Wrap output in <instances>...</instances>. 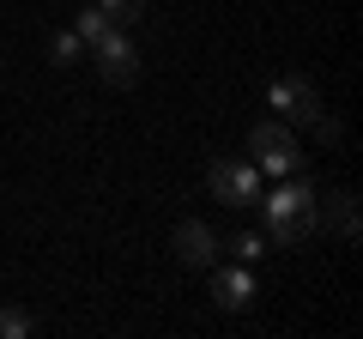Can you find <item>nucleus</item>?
<instances>
[{
	"mask_svg": "<svg viewBox=\"0 0 363 339\" xmlns=\"http://www.w3.org/2000/svg\"><path fill=\"white\" fill-rule=\"evenodd\" d=\"M255 206L267 212V236L279 248H297V243H309V236L321 230V188H315L303 170L297 176H279V188L260 194Z\"/></svg>",
	"mask_w": 363,
	"mask_h": 339,
	"instance_id": "f257e3e1",
	"label": "nucleus"
},
{
	"mask_svg": "<svg viewBox=\"0 0 363 339\" xmlns=\"http://www.w3.org/2000/svg\"><path fill=\"white\" fill-rule=\"evenodd\" d=\"M248 152H255V170L260 176H297V170H309V157H303V145H297V128L291 121H260L255 133H248Z\"/></svg>",
	"mask_w": 363,
	"mask_h": 339,
	"instance_id": "f03ea898",
	"label": "nucleus"
},
{
	"mask_svg": "<svg viewBox=\"0 0 363 339\" xmlns=\"http://www.w3.org/2000/svg\"><path fill=\"white\" fill-rule=\"evenodd\" d=\"M206 182H212V194H218L224 206H255V200L267 194V188H260V170H255V157H212Z\"/></svg>",
	"mask_w": 363,
	"mask_h": 339,
	"instance_id": "7ed1b4c3",
	"label": "nucleus"
},
{
	"mask_svg": "<svg viewBox=\"0 0 363 339\" xmlns=\"http://www.w3.org/2000/svg\"><path fill=\"white\" fill-rule=\"evenodd\" d=\"M267 104H272V116L291 121V128H309V121L321 116V91H315V79H303V73H279L272 91H267Z\"/></svg>",
	"mask_w": 363,
	"mask_h": 339,
	"instance_id": "20e7f679",
	"label": "nucleus"
},
{
	"mask_svg": "<svg viewBox=\"0 0 363 339\" xmlns=\"http://www.w3.org/2000/svg\"><path fill=\"white\" fill-rule=\"evenodd\" d=\"M91 49H97V73H104V85H133V79H140V49H133L128 30H104Z\"/></svg>",
	"mask_w": 363,
	"mask_h": 339,
	"instance_id": "39448f33",
	"label": "nucleus"
},
{
	"mask_svg": "<svg viewBox=\"0 0 363 339\" xmlns=\"http://www.w3.org/2000/svg\"><path fill=\"white\" fill-rule=\"evenodd\" d=\"M218 255H224V243H218L212 224H200V218H182L176 224V261L182 267H212Z\"/></svg>",
	"mask_w": 363,
	"mask_h": 339,
	"instance_id": "423d86ee",
	"label": "nucleus"
},
{
	"mask_svg": "<svg viewBox=\"0 0 363 339\" xmlns=\"http://www.w3.org/2000/svg\"><path fill=\"white\" fill-rule=\"evenodd\" d=\"M212 303H218V309H248V303H255V279H248V267H218L212 261Z\"/></svg>",
	"mask_w": 363,
	"mask_h": 339,
	"instance_id": "0eeeda50",
	"label": "nucleus"
},
{
	"mask_svg": "<svg viewBox=\"0 0 363 339\" xmlns=\"http://www.w3.org/2000/svg\"><path fill=\"white\" fill-rule=\"evenodd\" d=\"M321 212H333V224H339V236H357V194H351V188H333V200H327Z\"/></svg>",
	"mask_w": 363,
	"mask_h": 339,
	"instance_id": "6e6552de",
	"label": "nucleus"
},
{
	"mask_svg": "<svg viewBox=\"0 0 363 339\" xmlns=\"http://www.w3.org/2000/svg\"><path fill=\"white\" fill-rule=\"evenodd\" d=\"M104 30H116V25H109V13H104V6H85V13L73 18V37L85 43V49H91L97 37H104Z\"/></svg>",
	"mask_w": 363,
	"mask_h": 339,
	"instance_id": "1a4fd4ad",
	"label": "nucleus"
},
{
	"mask_svg": "<svg viewBox=\"0 0 363 339\" xmlns=\"http://www.w3.org/2000/svg\"><path fill=\"white\" fill-rule=\"evenodd\" d=\"M37 333V315L30 309H13V303H0V339H25Z\"/></svg>",
	"mask_w": 363,
	"mask_h": 339,
	"instance_id": "9d476101",
	"label": "nucleus"
},
{
	"mask_svg": "<svg viewBox=\"0 0 363 339\" xmlns=\"http://www.w3.org/2000/svg\"><path fill=\"white\" fill-rule=\"evenodd\" d=\"M230 261H236V267H255V261H267V236H260V230H242V236L230 243Z\"/></svg>",
	"mask_w": 363,
	"mask_h": 339,
	"instance_id": "9b49d317",
	"label": "nucleus"
},
{
	"mask_svg": "<svg viewBox=\"0 0 363 339\" xmlns=\"http://www.w3.org/2000/svg\"><path fill=\"white\" fill-rule=\"evenodd\" d=\"M79 55H85V43H79V37H73V30H61V37H55V43H49V61H55V67H73V61H79Z\"/></svg>",
	"mask_w": 363,
	"mask_h": 339,
	"instance_id": "f8f14e48",
	"label": "nucleus"
},
{
	"mask_svg": "<svg viewBox=\"0 0 363 339\" xmlns=\"http://www.w3.org/2000/svg\"><path fill=\"white\" fill-rule=\"evenodd\" d=\"M97 6H104V13H109V25H133V18H140V0H97Z\"/></svg>",
	"mask_w": 363,
	"mask_h": 339,
	"instance_id": "ddd939ff",
	"label": "nucleus"
}]
</instances>
